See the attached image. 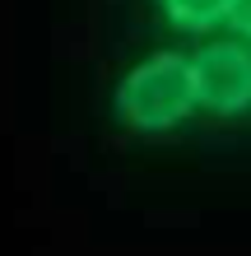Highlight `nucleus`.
Segmentation results:
<instances>
[{
  "mask_svg": "<svg viewBox=\"0 0 251 256\" xmlns=\"http://www.w3.org/2000/svg\"><path fill=\"white\" fill-rule=\"evenodd\" d=\"M116 126L154 140V135H172L196 116V80H191V56L182 52H158L149 61L130 66L112 94Z\"/></svg>",
  "mask_w": 251,
  "mask_h": 256,
  "instance_id": "f257e3e1",
  "label": "nucleus"
},
{
  "mask_svg": "<svg viewBox=\"0 0 251 256\" xmlns=\"http://www.w3.org/2000/svg\"><path fill=\"white\" fill-rule=\"evenodd\" d=\"M191 80H196V112L214 122H242L251 116V47L238 38L205 42L191 56Z\"/></svg>",
  "mask_w": 251,
  "mask_h": 256,
  "instance_id": "f03ea898",
  "label": "nucleus"
},
{
  "mask_svg": "<svg viewBox=\"0 0 251 256\" xmlns=\"http://www.w3.org/2000/svg\"><path fill=\"white\" fill-rule=\"evenodd\" d=\"M224 5L228 0H158L163 19L177 33H210V28L224 24Z\"/></svg>",
  "mask_w": 251,
  "mask_h": 256,
  "instance_id": "7ed1b4c3",
  "label": "nucleus"
},
{
  "mask_svg": "<svg viewBox=\"0 0 251 256\" xmlns=\"http://www.w3.org/2000/svg\"><path fill=\"white\" fill-rule=\"evenodd\" d=\"M224 24L238 33V42L251 47V0H228L224 5Z\"/></svg>",
  "mask_w": 251,
  "mask_h": 256,
  "instance_id": "20e7f679",
  "label": "nucleus"
}]
</instances>
